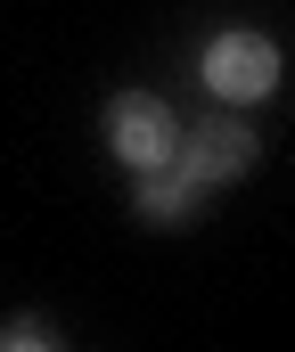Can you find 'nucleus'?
Wrapping results in <instances>:
<instances>
[{
	"label": "nucleus",
	"mask_w": 295,
	"mask_h": 352,
	"mask_svg": "<svg viewBox=\"0 0 295 352\" xmlns=\"http://www.w3.org/2000/svg\"><path fill=\"white\" fill-rule=\"evenodd\" d=\"M107 140H115V156L140 164V173H156V164L181 156V123H173V107H164L156 90H123V98L107 107Z\"/></svg>",
	"instance_id": "f257e3e1"
},
{
	"label": "nucleus",
	"mask_w": 295,
	"mask_h": 352,
	"mask_svg": "<svg viewBox=\"0 0 295 352\" xmlns=\"http://www.w3.org/2000/svg\"><path fill=\"white\" fill-rule=\"evenodd\" d=\"M205 82L221 90V98H271V90H279V50H271L263 33H213Z\"/></svg>",
	"instance_id": "f03ea898"
},
{
	"label": "nucleus",
	"mask_w": 295,
	"mask_h": 352,
	"mask_svg": "<svg viewBox=\"0 0 295 352\" xmlns=\"http://www.w3.org/2000/svg\"><path fill=\"white\" fill-rule=\"evenodd\" d=\"M254 164V131L246 123H205L189 148H181V173L197 180V188H213V180H238Z\"/></svg>",
	"instance_id": "7ed1b4c3"
},
{
	"label": "nucleus",
	"mask_w": 295,
	"mask_h": 352,
	"mask_svg": "<svg viewBox=\"0 0 295 352\" xmlns=\"http://www.w3.org/2000/svg\"><path fill=\"white\" fill-rule=\"evenodd\" d=\"M197 197H205V188H197L189 173H164V164H156V173H140V213H148V221H181Z\"/></svg>",
	"instance_id": "20e7f679"
},
{
	"label": "nucleus",
	"mask_w": 295,
	"mask_h": 352,
	"mask_svg": "<svg viewBox=\"0 0 295 352\" xmlns=\"http://www.w3.org/2000/svg\"><path fill=\"white\" fill-rule=\"evenodd\" d=\"M0 352H58V344H50L41 328H8V336H0Z\"/></svg>",
	"instance_id": "39448f33"
}]
</instances>
